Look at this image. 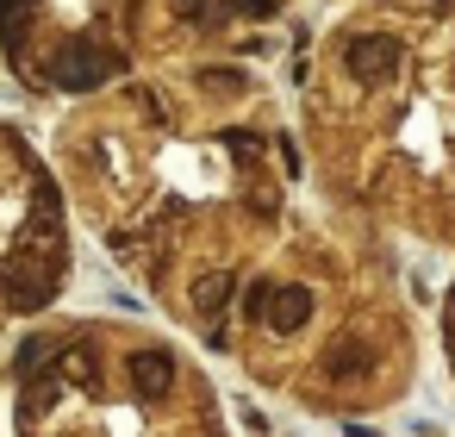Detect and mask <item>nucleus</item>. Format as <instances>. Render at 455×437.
Listing matches in <instances>:
<instances>
[{
	"label": "nucleus",
	"instance_id": "39448f33",
	"mask_svg": "<svg viewBox=\"0 0 455 437\" xmlns=\"http://www.w3.org/2000/svg\"><path fill=\"white\" fill-rule=\"evenodd\" d=\"M132 381H138V393H169L175 356H169V350H138V356H132Z\"/></svg>",
	"mask_w": 455,
	"mask_h": 437
},
{
	"label": "nucleus",
	"instance_id": "1a4fd4ad",
	"mask_svg": "<svg viewBox=\"0 0 455 437\" xmlns=\"http://www.w3.org/2000/svg\"><path fill=\"white\" fill-rule=\"evenodd\" d=\"M200 82H212V88H219V94H231V88H237V82H243V76H237V69H206V76H200Z\"/></svg>",
	"mask_w": 455,
	"mask_h": 437
},
{
	"label": "nucleus",
	"instance_id": "0eeeda50",
	"mask_svg": "<svg viewBox=\"0 0 455 437\" xmlns=\"http://www.w3.org/2000/svg\"><path fill=\"white\" fill-rule=\"evenodd\" d=\"M368 362H374L368 344H349V337H343V344L331 350V368H337V375H343V368H368Z\"/></svg>",
	"mask_w": 455,
	"mask_h": 437
},
{
	"label": "nucleus",
	"instance_id": "423d86ee",
	"mask_svg": "<svg viewBox=\"0 0 455 437\" xmlns=\"http://www.w3.org/2000/svg\"><path fill=\"white\" fill-rule=\"evenodd\" d=\"M26 26H32V0H0V45H7V57H20Z\"/></svg>",
	"mask_w": 455,
	"mask_h": 437
},
{
	"label": "nucleus",
	"instance_id": "f8f14e48",
	"mask_svg": "<svg viewBox=\"0 0 455 437\" xmlns=\"http://www.w3.org/2000/svg\"><path fill=\"white\" fill-rule=\"evenodd\" d=\"M443 331H449V356H455V287H449V312H443Z\"/></svg>",
	"mask_w": 455,
	"mask_h": 437
},
{
	"label": "nucleus",
	"instance_id": "20e7f679",
	"mask_svg": "<svg viewBox=\"0 0 455 437\" xmlns=\"http://www.w3.org/2000/svg\"><path fill=\"white\" fill-rule=\"evenodd\" d=\"M306 319H312V294L293 287V281H268V294H262V325H268V331H299Z\"/></svg>",
	"mask_w": 455,
	"mask_h": 437
},
{
	"label": "nucleus",
	"instance_id": "f03ea898",
	"mask_svg": "<svg viewBox=\"0 0 455 437\" xmlns=\"http://www.w3.org/2000/svg\"><path fill=\"white\" fill-rule=\"evenodd\" d=\"M107 76H125V51L100 45V38H63L44 63V82H57L63 94H82V88H100Z\"/></svg>",
	"mask_w": 455,
	"mask_h": 437
},
{
	"label": "nucleus",
	"instance_id": "9b49d317",
	"mask_svg": "<svg viewBox=\"0 0 455 437\" xmlns=\"http://www.w3.org/2000/svg\"><path fill=\"white\" fill-rule=\"evenodd\" d=\"M169 7H175L181 20H200V13H206V0H169Z\"/></svg>",
	"mask_w": 455,
	"mask_h": 437
},
{
	"label": "nucleus",
	"instance_id": "9d476101",
	"mask_svg": "<svg viewBox=\"0 0 455 437\" xmlns=\"http://www.w3.org/2000/svg\"><path fill=\"white\" fill-rule=\"evenodd\" d=\"M275 150H281V163H287V175H299V150H293L287 138H275Z\"/></svg>",
	"mask_w": 455,
	"mask_h": 437
},
{
	"label": "nucleus",
	"instance_id": "f257e3e1",
	"mask_svg": "<svg viewBox=\"0 0 455 437\" xmlns=\"http://www.w3.org/2000/svg\"><path fill=\"white\" fill-rule=\"evenodd\" d=\"M63 263H69V244H63V213H57V194H38L20 244L0 256V300L13 312H38L57 300L63 287Z\"/></svg>",
	"mask_w": 455,
	"mask_h": 437
},
{
	"label": "nucleus",
	"instance_id": "7ed1b4c3",
	"mask_svg": "<svg viewBox=\"0 0 455 437\" xmlns=\"http://www.w3.org/2000/svg\"><path fill=\"white\" fill-rule=\"evenodd\" d=\"M399 63H405V51H399V38H387V32H362V38L343 45V69H349L355 82H387V76H399Z\"/></svg>",
	"mask_w": 455,
	"mask_h": 437
},
{
	"label": "nucleus",
	"instance_id": "6e6552de",
	"mask_svg": "<svg viewBox=\"0 0 455 437\" xmlns=\"http://www.w3.org/2000/svg\"><path fill=\"white\" fill-rule=\"evenodd\" d=\"M194 300H200V312H219V306L231 300V275H212V281H206V287H200Z\"/></svg>",
	"mask_w": 455,
	"mask_h": 437
}]
</instances>
